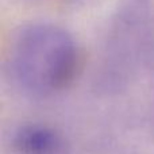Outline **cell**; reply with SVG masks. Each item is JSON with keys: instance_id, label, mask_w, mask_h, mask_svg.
Wrapping results in <instances>:
<instances>
[{"instance_id": "7a4b0ae2", "label": "cell", "mask_w": 154, "mask_h": 154, "mask_svg": "<svg viewBox=\"0 0 154 154\" xmlns=\"http://www.w3.org/2000/svg\"><path fill=\"white\" fill-rule=\"evenodd\" d=\"M15 146L23 154H57L61 150V138L45 126H26L15 135Z\"/></svg>"}, {"instance_id": "6da1fadb", "label": "cell", "mask_w": 154, "mask_h": 154, "mask_svg": "<svg viewBox=\"0 0 154 154\" xmlns=\"http://www.w3.org/2000/svg\"><path fill=\"white\" fill-rule=\"evenodd\" d=\"M82 54L69 32L53 24H30L11 48V72L24 93L46 97L68 88L81 72Z\"/></svg>"}]
</instances>
